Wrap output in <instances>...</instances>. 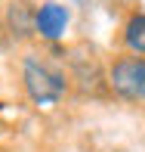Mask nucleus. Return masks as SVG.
Here are the masks:
<instances>
[{"mask_svg":"<svg viewBox=\"0 0 145 152\" xmlns=\"http://www.w3.org/2000/svg\"><path fill=\"white\" fill-rule=\"evenodd\" d=\"M22 87L34 106H53L68 90L65 75L40 56H25L22 62Z\"/></svg>","mask_w":145,"mask_h":152,"instance_id":"obj_1","label":"nucleus"},{"mask_svg":"<svg viewBox=\"0 0 145 152\" xmlns=\"http://www.w3.org/2000/svg\"><path fill=\"white\" fill-rule=\"evenodd\" d=\"M34 12L25 0H12L9 10H6V28H9L12 37H28L34 31Z\"/></svg>","mask_w":145,"mask_h":152,"instance_id":"obj_4","label":"nucleus"},{"mask_svg":"<svg viewBox=\"0 0 145 152\" xmlns=\"http://www.w3.org/2000/svg\"><path fill=\"white\" fill-rule=\"evenodd\" d=\"M123 44L133 56H145V12H133L123 28Z\"/></svg>","mask_w":145,"mask_h":152,"instance_id":"obj_5","label":"nucleus"},{"mask_svg":"<svg viewBox=\"0 0 145 152\" xmlns=\"http://www.w3.org/2000/svg\"><path fill=\"white\" fill-rule=\"evenodd\" d=\"M68 19H71L68 6L56 3V0H46V3H40L37 12H34V31L43 40H59V37H65Z\"/></svg>","mask_w":145,"mask_h":152,"instance_id":"obj_3","label":"nucleus"},{"mask_svg":"<svg viewBox=\"0 0 145 152\" xmlns=\"http://www.w3.org/2000/svg\"><path fill=\"white\" fill-rule=\"evenodd\" d=\"M108 87L123 99H145V56H120L108 68Z\"/></svg>","mask_w":145,"mask_h":152,"instance_id":"obj_2","label":"nucleus"}]
</instances>
